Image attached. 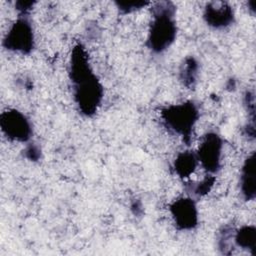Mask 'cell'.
<instances>
[{"label":"cell","instance_id":"obj_4","mask_svg":"<svg viewBox=\"0 0 256 256\" xmlns=\"http://www.w3.org/2000/svg\"><path fill=\"white\" fill-rule=\"evenodd\" d=\"M3 47L13 53L30 54L35 47V32L28 16L18 15L2 40Z\"/></svg>","mask_w":256,"mask_h":256},{"label":"cell","instance_id":"obj_14","mask_svg":"<svg viewBox=\"0 0 256 256\" xmlns=\"http://www.w3.org/2000/svg\"><path fill=\"white\" fill-rule=\"evenodd\" d=\"M215 183V175L207 174L201 180L197 182H192L188 185V195L202 197L207 195L213 188Z\"/></svg>","mask_w":256,"mask_h":256},{"label":"cell","instance_id":"obj_1","mask_svg":"<svg viewBox=\"0 0 256 256\" xmlns=\"http://www.w3.org/2000/svg\"><path fill=\"white\" fill-rule=\"evenodd\" d=\"M68 75L72 84L73 100L78 111L85 117L94 116L104 98V87L94 73L91 62L77 60L68 66Z\"/></svg>","mask_w":256,"mask_h":256},{"label":"cell","instance_id":"obj_11","mask_svg":"<svg viewBox=\"0 0 256 256\" xmlns=\"http://www.w3.org/2000/svg\"><path fill=\"white\" fill-rule=\"evenodd\" d=\"M234 244L251 255H256V227L247 224L235 229Z\"/></svg>","mask_w":256,"mask_h":256},{"label":"cell","instance_id":"obj_3","mask_svg":"<svg viewBox=\"0 0 256 256\" xmlns=\"http://www.w3.org/2000/svg\"><path fill=\"white\" fill-rule=\"evenodd\" d=\"M200 113L193 101L170 104L160 110L163 126L172 134L180 137L186 145H190Z\"/></svg>","mask_w":256,"mask_h":256},{"label":"cell","instance_id":"obj_18","mask_svg":"<svg viewBox=\"0 0 256 256\" xmlns=\"http://www.w3.org/2000/svg\"><path fill=\"white\" fill-rule=\"evenodd\" d=\"M142 208H143V207H142V204H141V202H140L139 200H135V201L131 204V210L133 211V213H134L135 215H140V214L142 213V211H143Z\"/></svg>","mask_w":256,"mask_h":256},{"label":"cell","instance_id":"obj_9","mask_svg":"<svg viewBox=\"0 0 256 256\" xmlns=\"http://www.w3.org/2000/svg\"><path fill=\"white\" fill-rule=\"evenodd\" d=\"M239 191L245 201H253L256 197V155L250 153L243 161L240 178Z\"/></svg>","mask_w":256,"mask_h":256},{"label":"cell","instance_id":"obj_8","mask_svg":"<svg viewBox=\"0 0 256 256\" xmlns=\"http://www.w3.org/2000/svg\"><path fill=\"white\" fill-rule=\"evenodd\" d=\"M203 20L212 29H226L235 21L234 9L226 2H210L204 8Z\"/></svg>","mask_w":256,"mask_h":256},{"label":"cell","instance_id":"obj_2","mask_svg":"<svg viewBox=\"0 0 256 256\" xmlns=\"http://www.w3.org/2000/svg\"><path fill=\"white\" fill-rule=\"evenodd\" d=\"M151 22L149 24L146 46L155 53L160 54L169 49L177 37L176 7L170 1L152 3Z\"/></svg>","mask_w":256,"mask_h":256},{"label":"cell","instance_id":"obj_6","mask_svg":"<svg viewBox=\"0 0 256 256\" xmlns=\"http://www.w3.org/2000/svg\"><path fill=\"white\" fill-rule=\"evenodd\" d=\"M0 128L5 137L18 143L30 142L33 127L30 119L20 110L9 108L0 115Z\"/></svg>","mask_w":256,"mask_h":256},{"label":"cell","instance_id":"obj_15","mask_svg":"<svg viewBox=\"0 0 256 256\" xmlns=\"http://www.w3.org/2000/svg\"><path fill=\"white\" fill-rule=\"evenodd\" d=\"M150 2L146 1H118L115 5L121 14H130L141 10L142 8L150 5Z\"/></svg>","mask_w":256,"mask_h":256},{"label":"cell","instance_id":"obj_17","mask_svg":"<svg viewBox=\"0 0 256 256\" xmlns=\"http://www.w3.org/2000/svg\"><path fill=\"white\" fill-rule=\"evenodd\" d=\"M35 4L36 2L34 1H17L15 3V9L18 11V15L28 16Z\"/></svg>","mask_w":256,"mask_h":256},{"label":"cell","instance_id":"obj_16","mask_svg":"<svg viewBox=\"0 0 256 256\" xmlns=\"http://www.w3.org/2000/svg\"><path fill=\"white\" fill-rule=\"evenodd\" d=\"M23 155L27 160L31 162H37L41 159L42 151L38 144L34 142H28L26 143V146L23 150Z\"/></svg>","mask_w":256,"mask_h":256},{"label":"cell","instance_id":"obj_12","mask_svg":"<svg viewBox=\"0 0 256 256\" xmlns=\"http://www.w3.org/2000/svg\"><path fill=\"white\" fill-rule=\"evenodd\" d=\"M199 75V63L193 56H187L183 59L179 68V79L182 84L192 89L198 79Z\"/></svg>","mask_w":256,"mask_h":256},{"label":"cell","instance_id":"obj_5","mask_svg":"<svg viewBox=\"0 0 256 256\" xmlns=\"http://www.w3.org/2000/svg\"><path fill=\"white\" fill-rule=\"evenodd\" d=\"M224 152L223 138L214 131L205 133L195 151L199 166L207 173L216 175L222 166Z\"/></svg>","mask_w":256,"mask_h":256},{"label":"cell","instance_id":"obj_13","mask_svg":"<svg viewBox=\"0 0 256 256\" xmlns=\"http://www.w3.org/2000/svg\"><path fill=\"white\" fill-rule=\"evenodd\" d=\"M234 232L235 229L229 225L223 226L217 236V248L218 250L225 255H229L232 253L234 244Z\"/></svg>","mask_w":256,"mask_h":256},{"label":"cell","instance_id":"obj_10","mask_svg":"<svg viewBox=\"0 0 256 256\" xmlns=\"http://www.w3.org/2000/svg\"><path fill=\"white\" fill-rule=\"evenodd\" d=\"M198 159L195 151L193 150H183L179 152L175 159L173 160V170L175 174L182 180L189 178L198 167Z\"/></svg>","mask_w":256,"mask_h":256},{"label":"cell","instance_id":"obj_7","mask_svg":"<svg viewBox=\"0 0 256 256\" xmlns=\"http://www.w3.org/2000/svg\"><path fill=\"white\" fill-rule=\"evenodd\" d=\"M169 213L175 227L180 231H191L199 223V211L195 199L190 195L179 196L169 205Z\"/></svg>","mask_w":256,"mask_h":256}]
</instances>
